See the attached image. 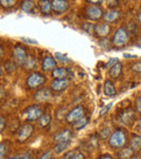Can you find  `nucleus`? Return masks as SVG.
Instances as JSON below:
<instances>
[{
	"label": "nucleus",
	"mask_w": 141,
	"mask_h": 159,
	"mask_svg": "<svg viewBox=\"0 0 141 159\" xmlns=\"http://www.w3.org/2000/svg\"><path fill=\"white\" fill-rule=\"evenodd\" d=\"M129 35L128 32L125 27H120L117 28V30L113 35L112 38V43L117 48H122V47L126 46V43L128 42Z\"/></svg>",
	"instance_id": "f03ea898"
},
{
	"label": "nucleus",
	"mask_w": 141,
	"mask_h": 159,
	"mask_svg": "<svg viewBox=\"0 0 141 159\" xmlns=\"http://www.w3.org/2000/svg\"><path fill=\"white\" fill-rule=\"evenodd\" d=\"M125 57H137L136 55H131V54H125Z\"/></svg>",
	"instance_id": "603ef678"
},
{
	"label": "nucleus",
	"mask_w": 141,
	"mask_h": 159,
	"mask_svg": "<svg viewBox=\"0 0 141 159\" xmlns=\"http://www.w3.org/2000/svg\"><path fill=\"white\" fill-rule=\"evenodd\" d=\"M85 13H86L87 19L91 20V21H98L103 16V11L98 6H88Z\"/></svg>",
	"instance_id": "6e6552de"
},
{
	"label": "nucleus",
	"mask_w": 141,
	"mask_h": 159,
	"mask_svg": "<svg viewBox=\"0 0 141 159\" xmlns=\"http://www.w3.org/2000/svg\"><path fill=\"white\" fill-rule=\"evenodd\" d=\"M127 143L126 132L123 129H116L115 131L112 132L111 136L109 139V144L112 148L118 149L123 148Z\"/></svg>",
	"instance_id": "f257e3e1"
},
{
	"label": "nucleus",
	"mask_w": 141,
	"mask_h": 159,
	"mask_svg": "<svg viewBox=\"0 0 141 159\" xmlns=\"http://www.w3.org/2000/svg\"><path fill=\"white\" fill-rule=\"evenodd\" d=\"M117 62H118V60H117V59H111V60H110V61L106 63V67L111 68V67L113 66V65H115L116 63H117Z\"/></svg>",
	"instance_id": "37998d69"
},
{
	"label": "nucleus",
	"mask_w": 141,
	"mask_h": 159,
	"mask_svg": "<svg viewBox=\"0 0 141 159\" xmlns=\"http://www.w3.org/2000/svg\"><path fill=\"white\" fill-rule=\"evenodd\" d=\"M70 82L68 79H54L51 82V89L54 92H62L68 87Z\"/></svg>",
	"instance_id": "9b49d317"
},
{
	"label": "nucleus",
	"mask_w": 141,
	"mask_h": 159,
	"mask_svg": "<svg viewBox=\"0 0 141 159\" xmlns=\"http://www.w3.org/2000/svg\"><path fill=\"white\" fill-rule=\"evenodd\" d=\"M70 143L71 141H66V142H59L54 145L53 147V151L55 152L57 154H60V153H63V152L66 151L68 146H70Z\"/></svg>",
	"instance_id": "393cba45"
},
{
	"label": "nucleus",
	"mask_w": 141,
	"mask_h": 159,
	"mask_svg": "<svg viewBox=\"0 0 141 159\" xmlns=\"http://www.w3.org/2000/svg\"><path fill=\"white\" fill-rule=\"evenodd\" d=\"M95 27H96V26L93 25V24H91V23H84V24H82V30H84L86 33H88V34H92L93 30H95Z\"/></svg>",
	"instance_id": "473e14b6"
},
{
	"label": "nucleus",
	"mask_w": 141,
	"mask_h": 159,
	"mask_svg": "<svg viewBox=\"0 0 141 159\" xmlns=\"http://www.w3.org/2000/svg\"><path fill=\"white\" fill-rule=\"evenodd\" d=\"M135 108L138 113L141 114V96L136 98V102H135Z\"/></svg>",
	"instance_id": "58836bf2"
},
{
	"label": "nucleus",
	"mask_w": 141,
	"mask_h": 159,
	"mask_svg": "<svg viewBox=\"0 0 141 159\" xmlns=\"http://www.w3.org/2000/svg\"><path fill=\"white\" fill-rule=\"evenodd\" d=\"M39 9L42 14H49L52 11V4L49 0H42L39 1Z\"/></svg>",
	"instance_id": "412c9836"
},
{
	"label": "nucleus",
	"mask_w": 141,
	"mask_h": 159,
	"mask_svg": "<svg viewBox=\"0 0 141 159\" xmlns=\"http://www.w3.org/2000/svg\"><path fill=\"white\" fill-rule=\"evenodd\" d=\"M99 139H98L97 135H91L90 139H89V145L90 146H92L93 148H97L98 146H99Z\"/></svg>",
	"instance_id": "72a5a7b5"
},
{
	"label": "nucleus",
	"mask_w": 141,
	"mask_h": 159,
	"mask_svg": "<svg viewBox=\"0 0 141 159\" xmlns=\"http://www.w3.org/2000/svg\"><path fill=\"white\" fill-rule=\"evenodd\" d=\"M122 70H123V65L120 63V62H117L115 65H113V66L110 68L109 70V75L111 78H113V79H117V78L120 77V75H122Z\"/></svg>",
	"instance_id": "f3484780"
},
{
	"label": "nucleus",
	"mask_w": 141,
	"mask_h": 159,
	"mask_svg": "<svg viewBox=\"0 0 141 159\" xmlns=\"http://www.w3.org/2000/svg\"><path fill=\"white\" fill-rule=\"evenodd\" d=\"M134 151L131 147H124L122 148L120 152L117 153V158L118 159H131V157L134 156Z\"/></svg>",
	"instance_id": "aec40b11"
},
{
	"label": "nucleus",
	"mask_w": 141,
	"mask_h": 159,
	"mask_svg": "<svg viewBox=\"0 0 141 159\" xmlns=\"http://www.w3.org/2000/svg\"><path fill=\"white\" fill-rule=\"evenodd\" d=\"M111 134H112L111 129H110V128H106V127L103 128V129L99 132V136L102 139V140H106V138H110V136H111Z\"/></svg>",
	"instance_id": "c756f323"
},
{
	"label": "nucleus",
	"mask_w": 141,
	"mask_h": 159,
	"mask_svg": "<svg viewBox=\"0 0 141 159\" xmlns=\"http://www.w3.org/2000/svg\"><path fill=\"white\" fill-rule=\"evenodd\" d=\"M51 75L54 79H66L70 75V70L65 67H59V68H55L54 70H52Z\"/></svg>",
	"instance_id": "dca6fc26"
},
{
	"label": "nucleus",
	"mask_w": 141,
	"mask_h": 159,
	"mask_svg": "<svg viewBox=\"0 0 141 159\" xmlns=\"http://www.w3.org/2000/svg\"><path fill=\"white\" fill-rule=\"evenodd\" d=\"M3 67H4V69H6L7 73H11V71H13L15 69V64L13 63V62H11L10 60H8V61L4 62Z\"/></svg>",
	"instance_id": "7c9ffc66"
},
{
	"label": "nucleus",
	"mask_w": 141,
	"mask_h": 159,
	"mask_svg": "<svg viewBox=\"0 0 141 159\" xmlns=\"http://www.w3.org/2000/svg\"><path fill=\"white\" fill-rule=\"evenodd\" d=\"M112 105H113V104H112V103H110V104H107L106 106H104L103 109H101V111H100V116H103L104 114L107 113V111H110V108L112 107Z\"/></svg>",
	"instance_id": "a19ab883"
},
{
	"label": "nucleus",
	"mask_w": 141,
	"mask_h": 159,
	"mask_svg": "<svg viewBox=\"0 0 141 159\" xmlns=\"http://www.w3.org/2000/svg\"><path fill=\"white\" fill-rule=\"evenodd\" d=\"M131 69H133L135 73H141V60L136 62V63H134L133 66H131Z\"/></svg>",
	"instance_id": "c9c22d12"
},
{
	"label": "nucleus",
	"mask_w": 141,
	"mask_h": 159,
	"mask_svg": "<svg viewBox=\"0 0 141 159\" xmlns=\"http://www.w3.org/2000/svg\"><path fill=\"white\" fill-rule=\"evenodd\" d=\"M50 98L51 94L49 89H41V90L37 91L34 94V98L38 102H45V101H48Z\"/></svg>",
	"instance_id": "a211bd4d"
},
{
	"label": "nucleus",
	"mask_w": 141,
	"mask_h": 159,
	"mask_svg": "<svg viewBox=\"0 0 141 159\" xmlns=\"http://www.w3.org/2000/svg\"><path fill=\"white\" fill-rule=\"evenodd\" d=\"M137 19H138V22L141 24V11L139 13H138V15H137Z\"/></svg>",
	"instance_id": "8fccbe9b"
},
{
	"label": "nucleus",
	"mask_w": 141,
	"mask_h": 159,
	"mask_svg": "<svg viewBox=\"0 0 141 159\" xmlns=\"http://www.w3.org/2000/svg\"><path fill=\"white\" fill-rule=\"evenodd\" d=\"M89 122H90V117H88V116L85 115L84 117L80 118L78 121H76L75 124H73V128L75 130H82V129H84V128L86 127Z\"/></svg>",
	"instance_id": "5701e85b"
},
{
	"label": "nucleus",
	"mask_w": 141,
	"mask_h": 159,
	"mask_svg": "<svg viewBox=\"0 0 141 159\" xmlns=\"http://www.w3.org/2000/svg\"><path fill=\"white\" fill-rule=\"evenodd\" d=\"M1 74H2V69H1V67H0V76H1Z\"/></svg>",
	"instance_id": "4d7b16f0"
},
{
	"label": "nucleus",
	"mask_w": 141,
	"mask_h": 159,
	"mask_svg": "<svg viewBox=\"0 0 141 159\" xmlns=\"http://www.w3.org/2000/svg\"><path fill=\"white\" fill-rule=\"evenodd\" d=\"M139 129L141 130V118H140V120H139Z\"/></svg>",
	"instance_id": "6e6d98bb"
},
{
	"label": "nucleus",
	"mask_w": 141,
	"mask_h": 159,
	"mask_svg": "<svg viewBox=\"0 0 141 159\" xmlns=\"http://www.w3.org/2000/svg\"><path fill=\"white\" fill-rule=\"evenodd\" d=\"M70 159H85V156L82 155V153H79V152H78L77 154H75V155H74L73 157H71Z\"/></svg>",
	"instance_id": "c03bdc74"
},
{
	"label": "nucleus",
	"mask_w": 141,
	"mask_h": 159,
	"mask_svg": "<svg viewBox=\"0 0 141 159\" xmlns=\"http://www.w3.org/2000/svg\"><path fill=\"white\" fill-rule=\"evenodd\" d=\"M137 46H138V47H141V37L139 38V39H138V42H137Z\"/></svg>",
	"instance_id": "864d4df0"
},
{
	"label": "nucleus",
	"mask_w": 141,
	"mask_h": 159,
	"mask_svg": "<svg viewBox=\"0 0 141 159\" xmlns=\"http://www.w3.org/2000/svg\"><path fill=\"white\" fill-rule=\"evenodd\" d=\"M78 152H77V149H73L72 152H70V153H66L65 155H64V157H63V159H70L71 157H73L75 154H77Z\"/></svg>",
	"instance_id": "79ce46f5"
},
{
	"label": "nucleus",
	"mask_w": 141,
	"mask_h": 159,
	"mask_svg": "<svg viewBox=\"0 0 141 159\" xmlns=\"http://www.w3.org/2000/svg\"><path fill=\"white\" fill-rule=\"evenodd\" d=\"M130 147L135 152L140 151L141 149V135H139V134H133V136H131Z\"/></svg>",
	"instance_id": "4be33fe9"
},
{
	"label": "nucleus",
	"mask_w": 141,
	"mask_h": 159,
	"mask_svg": "<svg viewBox=\"0 0 141 159\" xmlns=\"http://www.w3.org/2000/svg\"><path fill=\"white\" fill-rule=\"evenodd\" d=\"M7 153H8V144L7 142H2L0 144V159H3Z\"/></svg>",
	"instance_id": "2f4dec72"
},
{
	"label": "nucleus",
	"mask_w": 141,
	"mask_h": 159,
	"mask_svg": "<svg viewBox=\"0 0 141 159\" xmlns=\"http://www.w3.org/2000/svg\"><path fill=\"white\" fill-rule=\"evenodd\" d=\"M34 7H35L34 2L31 1V0H24V1L21 2V9L24 12H32Z\"/></svg>",
	"instance_id": "bb28decb"
},
{
	"label": "nucleus",
	"mask_w": 141,
	"mask_h": 159,
	"mask_svg": "<svg viewBox=\"0 0 141 159\" xmlns=\"http://www.w3.org/2000/svg\"><path fill=\"white\" fill-rule=\"evenodd\" d=\"M54 57H55V59L59 60L60 62H63V63H66V62H70V59H68V57H66L65 54H62V53L57 52V53L54 54Z\"/></svg>",
	"instance_id": "f704fd0d"
},
{
	"label": "nucleus",
	"mask_w": 141,
	"mask_h": 159,
	"mask_svg": "<svg viewBox=\"0 0 141 159\" xmlns=\"http://www.w3.org/2000/svg\"><path fill=\"white\" fill-rule=\"evenodd\" d=\"M73 138V132L68 129H64L62 131L58 132L54 135V141L57 143L59 142H66V141H71V139Z\"/></svg>",
	"instance_id": "ddd939ff"
},
{
	"label": "nucleus",
	"mask_w": 141,
	"mask_h": 159,
	"mask_svg": "<svg viewBox=\"0 0 141 159\" xmlns=\"http://www.w3.org/2000/svg\"><path fill=\"white\" fill-rule=\"evenodd\" d=\"M33 132H34V127L31 124H25V125H23V126L19 127V129H17V131H16L17 142H20L21 144L25 143L26 141L32 136Z\"/></svg>",
	"instance_id": "20e7f679"
},
{
	"label": "nucleus",
	"mask_w": 141,
	"mask_h": 159,
	"mask_svg": "<svg viewBox=\"0 0 141 159\" xmlns=\"http://www.w3.org/2000/svg\"><path fill=\"white\" fill-rule=\"evenodd\" d=\"M2 53H3V52H2L1 48H0V57H2Z\"/></svg>",
	"instance_id": "5fc2aeb1"
},
{
	"label": "nucleus",
	"mask_w": 141,
	"mask_h": 159,
	"mask_svg": "<svg viewBox=\"0 0 141 159\" xmlns=\"http://www.w3.org/2000/svg\"><path fill=\"white\" fill-rule=\"evenodd\" d=\"M106 3H109L107 6H109L110 8H114V7L118 6V1H107Z\"/></svg>",
	"instance_id": "a18cd8bd"
},
{
	"label": "nucleus",
	"mask_w": 141,
	"mask_h": 159,
	"mask_svg": "<svg viewBox=\"0 0 141 159\" xmlns=\"http://www.w3.org/2000/svg\"><path fill=\"white\" fill-rule=\"evenodd\" d=\"M103 93L106 96H114L116 94V89L111 80H106L103 84Z\"/></svg>",
	"instance_id": "6ab92c4d"
},
{
	"label": "nucleus",
	"mask_w": 141,
	"mask_h": 159,
	"mask_svg": "<svg viewBox=\"0 0 141 159\" xmlns=\"http://www.w3.org/2000/svg\"><path fill=\"white\" fill-rule=\"evenodd\" d=\"M38 159H53V153L51 151H47Z\"/></svg>",
	"instance_id": "e433bc0d"
},
{
	"label": "nucleus",
	"mask_w": 141,
	"mask_h": 159,
	"mask_svg": "<svg viewBox=\"0 0 141 159\" xmlns=\"http://www.w3.org/2000/svg\"><path fill=\"white\" fill-rule=\"evenodd\" d=\"M134 116H135V114H134V111L131 109H124L118 115V121H120V125H125V126L130 125V122L134 120Z\"/></svg>",
	"instance_id": "9d476101"
},
{
	"label": "nucleus",
	"mask_w": 141,
	"mask_h": 159,
	"mask_svg": "<svg viewBox=\"0 0 141 159\" xmlns=\"http://www.w3.org/2000/svg\"><path fill=\"white\" fill-rule=\"evenodd\" d=\"M85 113H86V109H85L84 106H76L74 107L72 111H68L65 116V120L68 124H75L76 121L80 119L82 117L85 116Z\"/></svg>",
	"instance_id": "0eeeda50"
},
{
	"label": "nucleus",
	"mask_w": 141,
	"mask_h": 159,
	"mask_svg": "<svg viewBox=\"0 0 141 159\" xmlns=\"http://www.w3.org/2000/svg\"><path fill=\"white\" fill-rule=\"evenodd\" d=\"M23 117L26 121H35L38 120L42 115V109L39 105H31V106L26 107L23 111Z\"/></svg>",
	"instance_id": "7ed1b4c3"
},
{
	"label": "nucleus",
	"mask_w": 141,
	"mask_h": 159,
	"mask_svg": "<svg viewBox=\"0 0 141 159\" xmlns=\"http://www.w3.org/2000/svg\"><path fill=\"white\" fill-rule=\"evenodd\" d=\"M55 66H57V62H55L54 57H46L42 60L41 63V68L44 71H51L54 70Z\"/></svg>",
	"instance_id": "4468645a"
},
{
	"label": "nucleus",
	"mask_w": 141,
	"mask_h": 159,
	"mask_svg": "<svg viewBox=\"0 0 141 159\" xmlns=\"http://www.w3.org/2000/svg\"><path fill=\"white\" fill-rule=\"evenodd\" d=\"M47 78L45 77L42 74L40 73H32L30 76L27 77V79H26V84H27L28 88L31 89H36V88H39V87H41L42 84L46 82Z\"/></svg>",
	"instance_id": "39448f33"
},
{
	"label": "nucleus",
	"mask_w": 141,
	"mask_h": 159,
	"mask_svg": "<svg viewBox=\"0 0 141 159\" xmlns=\"http://www.w3.org/2000/svg\"><path fill=\"white\" fill-rule=\"evenodd\" d=\"M8 159H33L32 153L31 152H26V153L20 154V155H15L12 157H9Z\"/></svg>",
	"instance_id": "c85d7f7f"
},
{
	"label": "nucleus",
	"mask_w": 141,
	"mask_h": 159,
	"mask_svg": "<svg viewBox=\"0 0 141 159\" xmlns=\"http://www.w3.org/2000/svg\"><path fill=\"white\" fill-rule=\"evenodd\" d=\"M36 65H37V61H36L35 57L33 55H27V59L23 64V68L25 70H32L36 67Z\"/></svg>",
	"instance_id": "b1692460"
},
{
	"label": "nucleus",
	"mask_w": 141,
	"mask_h": 159,
	"mask_svg": "<svg viewBox=\"0 0 141 159\" xmlns=\"http://www.w3.org/2000/svg\"><path fill=\"white\" fill-rule=\"evenodd\" d=\"M51 122V116L49 114H42L41 117L38 119V125L40 128H46L50 125Z\"/></svg>",
	"instance_id": "a878e982"
},
{
	"label": "nucleus",
	"mask_w": 141,
	"mask_h": 159,
	"mask_svg": "<svg viewBox=\"0 0 141 159\" xmlns=\"http://www.w3.org/2000/svg\"><path fill=\"white\" fill-rule=\"evenodd\" d=\"M7 128V120L3 116H0V132L4 131V129Z\"/></svg>",
	"instance_id": "4c0bfd02"
},
{
	"label": "nucleus",
	"mask_w": 141,
	"mask_h": 159,
	"mask_svg": "<svg viewBox=\"0 0 141 159\" xmlns=\"http://www.w3.org/2000/svg\"><path fill=\"white\" fill-rule=\"evenodd\" d=\"M3 98H4V90L0 87V101H1Z\"/></svg>",
	"instance_id": "de8ad7c7"
},
{
	"label": "nucleus",
	"mask_w": 141,
	"mask_h": 159,
	"mask_svg": "<svg viewBox=\"0 0 141 159\" xmlns=\"http://www.w3.org/2000/svg\"><path fill=\"white\" fill-rule=\"evenodd\" d=\"M27 52H26L25 48L21 44H16L13 49V60H14V64L16 66H23L24 62L27 59Z\"/></svg>",
	"instance_id": "423d86ee"
},
{
	"label": "nucleus",
	"mask_w": 141,
	"mask_h": 159,
	"mask_svg": "<svg viewBox=\"0 0 141 159\" xmlns=\"http://www.w3.org/2000/svg\"><path fill=\"white\" fill-rule=\"evenodd\" d=\"M21 40H22V41H24V42H26V43H31V44H38V42L36 41V40H33V39H31V38L22 37V38H21Z\"/></svg>",
	"instance_id": "ea45409f"
},
{
	"label": "nucleus",
	"mask_w": 141,
	"mask_h": 159,
	"mask_svg": "<svg viewBox=\"0 0 141 159\" xmlns=\"http://www.w3.org/2000/svg\"><path fill=\"white\" fill-rule=\"evenodd\" d=\"M51 4H52V11L55 14L65 13L70 8V3L66 0H53L51 1Z\"/></svg>",
	"instance_id": "1a4fd4ad"
},
{
	"label": "nucleus",
	"mask_w": 141,
	"mask_h": 159,
	"mask_svg": "<svg viewBox=\"0 0 141 159\" xmlns=\"http://www.w3.org/2000/svg\"><path fill=\"white\" fill-rule=\"evenodd\" d=\"M131 159H141V157L139 155H134L133 157H131Z\"/></svg>",
	"instance_id": "3c124183"
},
{
	"label": "nucleus",
	"mask_w": 141,
	"mask_h": 159,
	"mask_svg": "<svg viewBox=\"0 0 141 159\" xmlns=\"http://www.w3.org/2000/svg\"><path fill=\"white\" fill-rule=\"evenodd\" d=\"M104 21L106 23H115L116 21H118L120 17V11L115 10V9H111L110 11H107L106 14L103 15Z\"/></svg>",
	"instance_id": "2eb2a0df"
},
{
	"label": "nucleus",
	"mask_w": 141,
	"mask_h": 159,
	"mask_svg": "<svg viewBox=\"0 0 141 159\" xmlns=\"http://www.w3.org/2000/svg\"><path fill=\"white\" fill-rule=\"evenodd\" d=\"M15 4H16V1H15V0H0V6L4 9L13 8Z\"/></svg>",
	"instance_id": "cd10ccee"
},
{
	"label": "nucleus",
	"mask_w": 141,
	"mask_h": 159,
	"mask_svg": "<svg viewBox=\"0 0 141 159\" xmlns=\"http://www.w3.org/2000/svg\"><path fill=\"white\" fill-rule=\"evenodd\" d=\"M89 3H101L102 1H100V0H89Z\"/></svg>",
	"instance_id": "09e8293b"
},
{
	"label": "nucleus",
	"mask_w": 141,
	"mask_h": 159,
	"mask_svg": "<svg viewBox=\"0 0 141 159\" xmlns=\"http://www.w3.org/2000/svg\"><path fill=\"white\" fill-rule=\"evenodd\" d=\"M112 28L111 26L107 23H103V24H99V25H96L95 27V33L98 37L100 38H106L110 35Z\"/></svg>",
	"instance_id": "f8f14e48"
},
{
	"label": "nucleus",
	"mask_w": 141,
	"mask_h": 159,
	"mask_svg": "<svg viewBox=\"0 0 141 159\" xmlns=\"http://www.w3.org/2000/svg\"><path fill=\"white\" fill-rule=\"evenodd\" d=\"M99 159H114V158L112 157L111 155H109V154H104V155H101V156H100Z\"/></svg>",
	"instance_id": "49530a36"
}]
</instances>
